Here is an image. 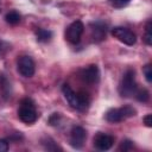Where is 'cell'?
I'll return each mask as SVG.
<instances>
[{
    "label": "cell",
    "mask_w": 152,
    "mask_h": 152,
    "mask_svg": "<svg viewBox=\"0 0 152 152\" xmlns=\"http://www.w3.org/2000/svg\"><path fill=\"white\" fill-rule=\"evenodd\" d=\"M145 43L147 45H151L152 44V33H151V21H147L146 24V32H145Z\"/></svg>",
    "instance_id": "cell-17"
},
{
    "label": "cell",
    "mask_w": 152,
    "mask_h": 152,
    "mask_svg": "<svg viewBox=\"0 0 152 152\" xmlns=\"http://www.w3.org/2000/svg\"><path fill=\"white\" fill-rule=\"evenodd\" d=\"M107 28L102 21H96L91 24V38L94 42H102L106 38Z\"/></svg>",
    "instance_id": "cell-11"
},
{
    "label": "cell",
    "mask_w": 152,
    "mask_h": 152,
    "mask_svg": "<svg viewBox=\"0 0 152 152\" xmlns=\"http://www.w3.org/2000/svg\"><path fill=\"white\" fill-rule=\"evenodd\" d=\"M128 2H129V0H110V4H112L114 7H116V8L124 7V6H126Z\"/></svg>",
    "instance_id": "cell-20"
},
{
    "label": "cell",
    "mask_w": 152,
    "mask_h": 152,
    "mask_svg": "<svg viewBox=\"0 0 152 152\" xmlns=\"http://www.w3.org/2000/svg\"><path fill=\"white\" fill-rule=\"evenodd\" d=\"M59 118H61V115L58 114V113H55L51 118H50V120H49V122L51 124V125H58L57 122H58V120H59Z\"/></svg>",
    "instance_id": "cell-23"
},
{
    "label": "cell",
    "mask_w": 152,
    "mask_h": 152,
    "mask_svg": "<svg viewBox=\"0 0 152 152\" xmlns=\"http://www.w3.org/2000/svg\"><path fill=\"white\" fill-rule=\"evenodd\" d=\"M134 94H135L137 100L140 101V102H146V101H148V99H150V94H148V91H147L145 88H141V89L135 90Z\"/></svg>",
    "instance_id": "cell-15"
},
{
    "label": "cell",
    "mask_w": 152,
    "mask_h": 152,
    "mask_svg": "<svg viewBox=\"0 0 152 152\" xmlns=\"http://www.w3.org/2000/svg\"><path fill=\"white\" fill-rule=\"evenodd\" d=\"M36 37H37L38 42L45 43V42H49L52 38V32L49 31V30H45V28H38L36 31Z\"/></svg>",
    "instance_id": "cell-13"
},
{
    "label": "cell",
    "mask_w": 152,
    "mask_h": 152,
    "mask_svg": "<svg viewBox=\"0 0 152 152\" xmlns=\"http://www.w3.org/2000/svg\"><path fill=\"white\" fill-rule=\"evenodd\" d=\"M83 30H84V26L82 24V21L80 20H76L74 23H71L66 31H65V38L68 42H70L71 44H77L81 39V36L83 33Z\"/></svg>",
    "instance_id": "cell-4"
},
{
    "label": "cell",
    "mask_w": 152,
    "mask_h": 152,
    "mask_svg": "<svg viewBox=\"0 0 152 152\" xmlns=\"http://www.w3.org/2000/svg\"><path fill=\"white\" fill-rule=\"evenodd\" d=\"M135 113H137V110L131 106H125L121 108H112L106 113V120L108 122L115 124V122H120L127 118L134 116Z\"/></svg>",
    "instance_id": "cell-3"
},
{
    "label": "cell",
    "mask_w": 152,
    "mask_h": 152,
    "mask_svg": "<svg viewBox=\"0 0 152 152\" xmlns=\"http://www.w3.org/2000/svg\"><path fill=\"white\" fill-rule=\"evenodd\" d=\"M142 72L145 75L146 81L147 82H151L152 81V66H151V64H146L144 66V69H142Z\"/></svg>",
    "instance_id": "cell-18"
},
{
    "label": "cell",
    "mask_w": 152,
    "mask_h": 152,
    "mask_svg": "<svg viewBox=\"0 0 152 152\" xmlns=\"http://www.w3.org/2000/svg\"><path fill=\"white\" fill-rule=\"evenodd\" d=\"M8 150V141L5 139H0V152H6Z\"/></svg>",
    "instance_id": "cell-22"
},
{
    "label": "cell",
    "mask_w": 152,
    "mask_h": 152,
    "mask_svg": "<svg viewBox=\"0 0 152 152\" xmlns=\"http://www.w3.org/2000/svg\"><path fill=\"white\" fill-rule=\"evenodd\" d=\"M5 19H6V21H7L8 24L15 25V24H18V23L20 21V14H19L17 11H11V12H8V13L6 14Z\"/></svg>",
    "instance_id": "cell-14"
},
{
    "label": "cell",
    "mask_w": 152,
    "mask_h": 152,
    "mask_svg": "<svg viewBox=\"0 0 152 152\" xmlns=\"http://www.w3.org/2000/svg\"><path fill=\"white\" fill-rule=\"evenodd\" d=\"M18 116L25 124H33L37 120L38 114H37L34 103H33V101L31 99L21 100L19 110H18Z\"/></svg>",
    "instance_id": "cell-1"
},
{
    "label": "cell",
    "mask_w": 152,
    "mask_h": 152,
    "mask_svg": "<svg viewBox=\"0 0 152 152\" xmlns=\"http://www.w3.org/2000/svg\"><path fill=\"white\" fill-rule=\"evenodd\" d=\"M142 121H144V124H145L146 127H152V115L151 114L145 115L144 119H142Z\"/></svg>",
    "instance_id": "cell-21"
},
{
    "label": "cell",
    "mask_w": 152,
    "mask_h": 152,
    "mask_svg": "<svg viewBox=\"0 0 152 152\" xmlns=\"http://www.w3.org/2000/svg\"><path fill=\"white\" fill-rule=\"evenodd\" d=\"M132 148H133V142L131 140H122V142H121V145L119 147V150L120 151H124V152L129 151Z\"/></svg>",
    "instance_id": "cell-19"
},
{
    "label": "cell",
    "mask_w": 152,
    "mask_h": 152,
    "mask_svg": "<svg viewBox=\"0 0 152 152\" xmlns=\"http://www.w3.org/2000/svg\"><path fill=\"white\" fill-rule=\"evenodd\" d=\"M0 91L5 100L11 97V84L4 74H0Z\"/></svg>",
    "instance_id": "cell-12"
},
{
    "label": "cell",
    "mask_w": 152,
    "mask_h": 152,
    "mask_svg": "<svg viewBox=\"0 0 152 152\" xmlns=\"http://www.w3.org/2000/svg\"><path fill=\"white\" fill-rule=\"evenodd\" d=\"M137 90V82H135V72L133 69H127L122 76L121 84L119 88L120 95L122 97L132 96Z\"/></svg>",
    "instance_id": "cell-2"
},
{
    "label": "cell",
    "mask_w": 152,
    "mask_h": 152,
    "mask_svg": "<svg viewBox=\"0 0 152 152\" xmlns=\"http://www.w3.org/2000/svg\"><path fill=\"white\" fill-rule=\"evenodd\" d=\"M62 91H63L64 97L66 99L68 103H69L72 108L80 109V99H78V94L75 93V91L71 89V87H70L69 84H63Z\"/></svg>",
    "instance_id": "cell-10"
},
{
    "label": "cell",
    "mask_w": 152,
    "mask_h": 152,
    "mask_svg": "<svg viewBox=\"0 0 152 152\" xmlns=\"http://www.w3.org/2000/svg\"><path fill=\"white\" fill-rule=\"evenodd\" d=\"M43 144H44V146H45V148H46L48 151H62V148L58 147V146L55 144V141L51 140V139H49V138H48L46 142H43Z\"/></svg>",
    "instance_id": "cell-16"
},
{
    "label": "cell",
    "mask_w": 152,
    "mask_h": 152,
    "mask_svg": "<svg viewBox=\"0 0 152 152\" xmlns=\"http://www.w3.org/2000/svg\"><path fill=\"white\" fill-rule=\"evenodd\" d=\"M112 34L120 42H122L124 44L126 45H133L135 44L137 42V37L135 34L128 30V28H125V27H121V26H116V27H113L112 28Z\"/></svg>",
    "instance_id": "cell-5"
},
{
    "label": "cell",
    "mask_w": 152,
    "mask_h": 152,
    "mask_svg": "<svg viewBox=\"0 0 152 152\" xmlns=\"http://www.w3.org/2000/svg\"><path fill=\"white\" fill-rule=\"evenodd\" d=\"M86 138H87L86 129L81 126H75L70 132V145L74 148H81L84 144Z\"/></svg>",
    "instance_id": "cell-7"
},
{
    "label": "cell",
    "mask_w": 152,
    "mask_h": 152,
    "mask_svg": "<svg viewBox=\"0 0 152 152\" xmlns=\"http://www.w3.org/2000/svg\"><path fill=\"white\" fill-rule=\"evenodd\" d=\"M18 71L24 77H32L34 74V62L30 56H21L18 59Z\"/></svg>",
    "instance_id": "cell-6"
},
{
    "label": "cell",
    "mask_w": 152,
    "mask_h": 152,
    "mask_svg": "<svg viewBox=\"0 0 152 152\" xmlns=\"http://www.w3.org/2000/svg\"><path fill=\"white\" fill-rule=\"evenodd\" d=\"M81 78L86 83H89V84L96 83L99 81V78H100V71H99L97 65L90 64L87 68H84L82 70V72H81Z\"/></svg>",
    "instance_id": "cell-8"
},
{
    "label": "cell",
    "mask_w": 152,
    "mask_h": 152,
    "mask_svg": "<svg viewBox=\"0 0 152 152\" xmlns=\"http://www.w3.org/2000/svg\"><path fill=\"white\" fill-rule=\"evenodd\" d=\"M113 144H114V138L106 133H99L94 138V146L101 151L109 150L113 146Z\"/></svg>",
    "instance_id": "cell-9"
}]
</instances>
